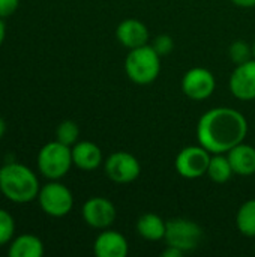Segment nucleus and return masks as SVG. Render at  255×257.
Masks as SVG:
<instances>
[{"label": "nucleus", "instance_id": "4be33fe9", "mask_svg": "<svg viewBox=\"0 0 255 257\" xmlns=\"http://www.w3.org/2000/svg\"><path fill=\"white\" fill-rule=\"evenodd\" d=\"M15 235V220L14 217L0 208V247L9 244Z\"/></svg>", "mask_w": 255, "mask_h": 257}, {"label": "nucleus", "instance_id": "5701e85b", "mask_svg": "<svg viewBox=\"0 0 255 257\" xmlns=\"http://www.w3.org/2000/svg\"><path fill=\"white\" fill-rule=\"evenodd\" d=\"M152 48L161 56H168L173 50H174V41L170 35H159L153 39L152 42Z\"/></svg>", "mask_w": 255, "mask_h": 257}, {"label": "nucleus", "instance_id": "39448f33", "mask_svg": "<svg viewBox=\"0 0 255 257\" xmlns=\"http://www.w3.org/2000/svg\"><path fill=\"white\" fill-rule=\"evenodd\" d=\"M38 202L41 209L54 218H62L68 215L74 208L72 191L59 181H50L41 187L38 194Z\"/></svg>", "mask_w": 255, "mask_h": 257}, {"label": "nucleus", "instance_id": "a878e982", "mask_svg": "<svg viewBox=\"0 0 255 257\" xmlns=\"http://www.w3.org/2000/svg\"><path fill=\"white\" fill-rule=\"evenodd\" d=\"M239 8H254L255 0H231Z\"/></svg>", "mask_w": 255, "mask_h": 257}, {"label": "nucleus", "instance_id": "9b49d317", "mask_svg": "<svg viewBox=\"0 0 255 257\" xmlns=\"http://www.w3.org/2000/svg\"><path fill=\"white\" fill-rule=\"evenodd\" d=\"M231 93L240 101L255 99V59L236 65L228 81Z\"/></svg>", "mask_w": 255, "mask_h": 257}, {"label": "nucleus", "instance_id": "f3484780", "mask_svg": "<svg viewBox=\"0 0 255 257\" xmlns=\"http://www.w3.org/2000/svg\"><path fill=\"white\" fill-rule=\"evenodd\" d=\"M167 221H164L156 214H144L137 221V232L146 241H161L165 236Z\"/></svg>", "mask_w": 255, "mask_h": 257}, {"label": "nucleus", "instance_id": "423d86ee", "mask_svg": "<svg viewBox=\"0 0 255 257\" xmlns=\"http://www.w3.org/2000/svg\"><path fill=\"white\" fill-rule=\"evenodd\" d=\"M167 245H173L183 253L195 250L203 241V229L192 220L173 218L167 221V230L164 236Z\"/></svg>", "mask_w": 255, "mask_h": 257}, {"label": "nucleus", "instance_id": "2eb2a0df", "mask_svg": "<svg viewBox=\"0 0 255 257\" xmlns=\"http://www.w3.org/2000/svg\"><path fill=\"white\" fill-rule=\"evenodd\" d=\"M228 161L234 175L251 176L255 173V148L246 143H239L227 152Z\"/></svg>", "mask_w": 255, "mask_h": 257}, {"label": "nucleus", "instance_id": "ddd939ff", "mask_svg": "<svg viewBox=\"0 0 255 257\" xmlns=\"http://www.w3.org/2000/svg\"><path fill=\"white\" fill-rule=\"evenodd\" d=\"M116 38L123 47H126L129 50L138 48V47H143L147 44L149 29L143 21L135 20V18H128V20H123L117 26Z\"/></svg>", "mask_w": 255, "mask_h": 257}, {"label": "nucleus", "instance_id": "c756f323", "mask_svg": "<svg viewBox=\"0 0 255 257\" xmlns=\"http://www.w3.org/2000/svg\"><path fill=\"white\" fill-rule=\"evenodd\" d=\"M0 194H2V190H0Z\"/></svg>", "mask_w": 255, "mask_h": 257}, {"label": "nucleus", "instance_id": "f03ea898", "mask_svg": "<svg viewBox=\"0 0 255 257\" xmlns=\"http://www.w3.org/2000/svg\"><path fill=\"white\" fill-rule=\"evenodd\" d=\"M0 190L9 202L24 205L38 199L41 184L30 167L20 163H8L0 169Z\"/></svg>", "mask_w": 255, "mask_h": 257}, {"label": "nucleus", "instance_id": "393cba45", "mask_svg": "<svg viewBox=\"0 0 255 257\" xmlns=\"http://www.w3.org/2000/svg\"><path fill=\"white\" fill-rule=\"evenodd\" d=\"M182 254H183V251L173 245H167V248L162 251V257H180Z\"/></svg>", "mask_w": 255, "mask_h": 257}, {"label": "nucleus", "instance_id": "bb28decb", "mask_svg": "<svg viewBox=\"0 0 255 257\" xmlns=\"http://www.w3.org/2000/svg\"><path fill=\"white\" fill-rule=\"evenodd\" d=\"M5 38H6V26H5L3 18H0V47H2V44H3V41H5Z\"/></svg>", "mask_w": 255, "mask_h": 257}, {"label": "nucleus", "instance_id": "cd10ccee", "mask_svg": "<svg viewBox=\"0 0 255 257\" xmlns=\"http://www.w3.org/2000/svg\"><path fill=\"white\" fill-rule=\"evenodd\" d=\"M5 133H6V122L0 117V140L3 139Z\"/></svg>", "mask_w": 255, "mask_h": 257}, {"label": "nucleus", "instance_id": "a211bd4d", "mask_svg": "<svg viewBox=\"0 0 255 257\" xmlns=\"http://www.w3.org/2000/svg\"><path fill=\"white\" fill-rule=\"evenodd\" d=\"M206 175L216 184L228 182L231 176L234 175L231 164L228 161V157H225L224 154H212Z\"/></svg>", "mask_w": 255, "mask_h": 257}, {"label": "nucleus", "instance_id": "f257e3e1", "mask_svg": "<svg viewBox=\"0 0 255 257\" xmlns=\"http://www.w3.org/2000/svg\"><path fill=\"white\" fill-rule=\"evenodd\" d=\"M248 120L236 108L215 107L207 110L197 123L198 143L210 154H227L245 140Z\"/></svg>", "mask_w": 255, "mask_h": 257}, {"label": "nucleus", "instance_id": "aec40b11", "mask_svg": "<svg viewBox=\"0 0 255 257\" xmlns=\"http://www.w3.org/2000/svg\"><path fill=\"white\" fill-rule=\"evenodd\" d=\"M80 137V128L77 125V122L74 120H63L59 123L57 130H56V140L66 145V146H74L78 142Z\"/></svg>", "mask_w": 255, "mask_h": 257}, {"label": "nucleus", "instance_id": "c85d7f7f", "mask_svg": "<svg viewBox=\"0 0 255 257\" xmlns=\"http://www.w3.org/2000/svg\"><path fill=\"white\" fill-rule=\"evenodd\" d=\"M252 56H254V59H255V41H254V45H252Z\"/></svg>", "mask_w": 255, "mask_h": 257}, {"label": "nucleus", "instance_id": "f8f14e48", "mask_svg": "<svg viewBox=\"0 0 255 257\" xmlns=\"http://www.w3.org/2000/svg\"><path fill=\"white\" fill-rule=\"evenodd\" d=\"M93 253L98 257H126L129 253V245L122 233L105 229L95 239Z\"/></svg>", "mask_w": 255, "mask_h": 257}, {"label": "nucleus", "instance_id": "6e6552de", "mask_svg": "<svg viewBox=\"0 0 255 257\" xmlns=\"http://www.w3.org/2000/svg\"><path fill=\"white\" fill-rule=\"evenodd\" d=\"M104 170L105 175L110 181L125 185L134 182L140 173H141V166L137 157H134L129 152H114L111 154L105 163H104Z\"/></svg>", "mask_w": 255, "mask_h": 257}, {"label": "nucleus", "instance_id": "6ab92c4d", "mask_svg": "<svg viewBox=\"0 0 255 257\" xmlns=\"http://www.w3.org/2000/svg\"><path fill=\"white\" fill-rule=\"evenodd\" d=\"M237 230L248 238H255V199L246 200L236 214Z\"/></svg>", "mask_w": 255, "mask_h": 257}, {"label": "nucleus", "instance_id": "dca6fc26", "mask_svg": "<svg viewBox=\"0 0 255 257\" xmlns=\"http://www.w3.org/2000/svg\"><path fill=\"white\" fill-rule=\"evenodd\" d=\"M44 251V242L32 233H23L14 238L8 248L9 257H41Z\"/></svg>", "mask_w": 255, "mask_h": 257}, {"label": "nucleus", "instance_id": "7ed1b4c3", "mask_svg": "<svg viewBox=\"0 0 255 257\" xmlns=\"http://www.w3.org/2000/svg\"><path fill=\"white\" fill-rule=\"evenodd\" d=\"M125 72L135 84H150L159 77L161 56L149 44L132 48L125 59Z\"/></svg>", "mask_w": 255, "mask_h": 257}, {"label": "nucleus", "instance_id": "9d476101", "mask_svg": "<svg viewBox=\"0 0 255 257\" xmlns=\"http://www.w3.org/2000/svg\"><path fill=\"white\" fill-rule=\"evenodd\" d=\"M83 220L87 226L99 230L108 229L116 221V208L105 197H90L81 208Z\"/></svg>", "mask_w": 255, "mask_h": 257}, {"label": "nucleus", "instance_id": "4468645a", "mask_svg": "<svg viewBox=\"0 0 255 257\" xmlns=\"http://www.w3.org/2000/svg\"><path fill=\"white\" fill-rule=\"evenodd\" d=\"M74 166L84 172L96 170L102 164V151L93 142H77L72 148Z\"/></svg>", "mask_w": 255, "mask_h": 257}, {"label": "nucleus", "instance_id": "1a4fd4ad", "mask_svg": "<svg viewBox=\"0 0 255 257\" xmlns=\"http://www.w3.org/2000/svg\"><path fill=\"white\" fill-rule=\"evenodd\" d=\"M216 80L215 75L201 66L191 68L182 77V90L183 93L194 101H204L215 92Z\"/></svg>", "mask_w": 255, "mask_h": 257}, {"label": "nucleus", "instance_id": "20e7f679", "mask_svg": "<svg viewBox=\"0 0 255 257\" xmlns=\"http://www.w3.org/2000/svg\"><path fill=\"white\" fill-rule=\"evenodd\" d=\"M72 161V149L57 140L44 145L38 154V170L48 181H59L65 178L71 167Z\"/></svg>", "mask_w": 255, "mask_h": 257}, {"label": "nucleus", "instance_id": "412c9836", "mask_svg": "<svg viewBox=\"0 0 255 257\" xmlns=\"http://www.w3.org/2000/svg\"><path fill=\"white\" fill-rule=\"evenodd\" d=\"M228 56H230V59H231V62L234 65H242V63H245V62H248V60H251L254 57L252 56V47L246 41L237 39L230 45Z\"/></svg>", "mask_w": 255, "mask_h": 257}, {"label": "nucleus", "instance_id": "0eeeda50", "mask_svg": "<svg viewBox=\"0 0 255 257\" xmlns=\"http://www.w3.org/2000/svg\"><path fill=\"white\" fill-rule=\"evenodd\" d=\"M210 157V152L201 145L186 146L176 157V172L185 179H198L207 173Z\"/></svg>", "mask_w": 255, "mask_h": 257}, {"label": "nucleus", "instance_id": "b1692460", "mask_svg": "<svg viewBox=\"0 0 255 257\" xmlns=\"http://www.w3.org/2000/svg\"><path fill=\"white\" fill-rule=\"evenodd\" d=\"M20 6V0H0V18H8L12 14H15V11Z\"/></svg>", "mask_w": 255, "mask_h": 257}]
</instances>
